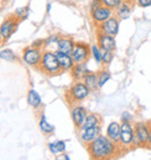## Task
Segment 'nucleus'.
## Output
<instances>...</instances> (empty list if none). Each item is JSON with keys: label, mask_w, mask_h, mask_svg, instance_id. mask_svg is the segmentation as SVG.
<instances>
[{"label": "nucleus", "mask_w": 151, "mask_h": 160, "mask_svg": "<svg viewBox=\"0 0 151 160\" xmlns=\"http://www.w3.org/2000/svg\"><path fill=\"white\" fill-rule=\"evenodd\" d=\"M90 156L93 159H109L117 153V144L107 136H99L87 144Z\"/></svg>", "instance_id": "obj_1"}, {"label": "nucleus", "mask_w": 151, "mask_h": 160, "mask_svg": "<svg viewBox=\"0 0 151 160\" xmlns=\"http://www.w3.org/2000/svg\"><path fill=\"white\" fill-rule=\"evenodd\" d=\"M39 68H40L42 72L48 74V76H56V74H60L63 71L60 65V62L57 59V56L55 55V52L51 51L43 52L42 60H41Z\"/></svg>", "instance_id": "obj_2"}, {"label": "nucleus", "mask_w": 151, "mask_h": 160, "mask_svg": "<svg viewBox=\"0 0 151 160\" xmlns=\"http://www.w3.org/2000/svg\"><path fill=\"white\" fill-rule=\"evenodd\" d=\"M90 88L85 85V82L81 81H77L70 87L68 92H66V100L70 103L73 102H80V101L85 100L90 94Z\"/></svg>", "instance_id": "obj_3"}, {"label": "nucleus", "mask_w": 151, "mask_h": 160, "mask_svg": "<svg viewBox=\"0 0 151 160\" xmlns=\"http://www.w3.org/2000/svg\"><path fill=\"white\" fill-rule=\"evenodd\" d=\"M120 144L122 148H130L135 145V128L130 124V122L121 123V138Z\"/></svg>", "instance_id": "obj_4"}, {"label": "nucleus", "mask_w": 151, "mask_h": 160, "mask_svg": "<svg viewBox=\"0 0 151 160\" xmlns=\"http://www.w3.org/2000/svg\"><path fill=\"white\" fill-rule=\"evenodd\" d=\"M150 123H137L135 125V145L148 146V140L150 136Z\"/></svg>", "instance_id": "obj_5"}, {"label": "nucleus", "mask_w": 151, "mask_h": 160, "mask_svg": "<svg viewBox=\"0 0 151 160\" xmlns=\"http://www.w3.org/2000/svg\"><path fill=\"white\" fill-rule=\"evenodd\" d=\"M42 56H43V53L41 52V50L35 47L27 48L23 51V60L30 66H40Z\"/></svg>", "instance_id": "obj_6"}, {"label": "nucleus", "mask_w": 151, "mask_h": 160, "mask_svg": "<svg viewBox=\"0 0 151 160\" xmlns=\"http://www.w3.org/2000/svg\"><path fill=\"white\" fill-rule=\"evenodd\" d=\"M71 56L75 63H85L90 56V48L87 44L76 43L75 48L71 52Z\"/></svg>", "instance_id": "obj_7"}, {"label": "nucleus", "mask_w": 151, "mask_h": 160, "mask_svg": "<svg viewBox=\"0 0 151 160\" xmlns=\"http://www.w3.org/2000/svg\"><path fill=\"white\" fill-rule=\"evenodd\" d=\"M91 16L96 23L101 24V23H103L105 21H107L109 18L113 16V9L101 5V6H99L98 8H96L94 11H92Z\"/></svg>", "instance_id": "obj_8"}, {"label": "nucleus", "mask_w": 151, "mask_h": 160, "mask_svg": "<svg viewBox=\"0 0 151 160\" xmlns=\"http://www.w3.org/2000/svg\"><path fill=\"white\" fill-rule=\"evenodd\" d=\"M19 24V21L16 18H9L6 21L3 22L1 28H0V34H1V38L3 41L8 40L9 37L12 36V34L15 32L16 27Z\"/></svg>", "instance_id": "obj_9"}, {"label": "nucleus", "mask_w": 151, "mask_h": 160, "mask_svg": "<svg viewBox=\"0 0 151 160\" xmlns=\"http://www.w3.org/2000/svg\"><path fill=\"white\" fill-rule=\"evenodd\" d=\"M87 110L81 107V106H75L73 108L71 109V117H72V122L76 125V128L80 129L81 125L84 124L86 117H87Z\"/></svg>", "instance_id": "obj_10"}, {"label": "nucleus", "mask_w": 151, "mask_h": 160, "mask_svg": "<svg viewBox=\"0 0 151 160\" xmlns=\"http://www.w3.org/2000/svg\"><path fill=\"white\" fill-rule=\"evenodd\" d=\"M119 20L112 16L109 18L107 21H105L103 23L100 24V32H105V34H108V35H112V36H115L119 32Z\"/></svg>", "instance_id": "obj_11"}, {"label": "nucleus", "mask_w": 151, "mask_h": 160, "mask_svg": "<svg viewBox=\"0 0 151 160\" xmlns=\"http://www.w3.org/2000/svg\"><path fill=\"white\" fill-rule=\"evenodd\" d=\"M98 42H99V47L103 51H114L116 49L115 40H114V36L112 35L100 32L98 36Z\"/></svg>", "instance_id": "obj_12"}, {"label": "nucleus", "mask_w": 151, "mask_h": 160, "mask_svg": "<svg viewBox=\"0 0 151 160\" xmlns=\"http://www.w3.org/2000/svg\"><path fill=\"white\" fill-rule=\"evenodd\" d=\"M55 55L57 56V59L60 62V65L63 71H70V70H72V68L75 66V60H73L71 55L65 53V52H62V51H60V50H57V51L55 52Z\"/></svg>", "instance_id": "obj_13"}, {"label": "nucleus", "mask_w": 151, "mask_h": 160, "mask_svg": "<svg viewBox=\"0 0 151 160\" xmlns=\"http://www.w3.org/2000/svg\"><path fill=\"white\" fill-rule=\"evenodd\" d=\"M107 137L111 138L116 144H120V138H121V124L117 122H112L107 127Z\"/></svg>", "instance_id": "obj_14"}, {"label": "nucleus", "mask_w": 151, "mask_h": 160, "mask_svg": "<svg viewBox=\"0 0 151 160\" xmlns=\"http://www.w3.org/2000/svg\"><path fill=\"white\" fill-rule=\"evenodd\" d=\"M100 135V125L98 127H92V128H87L81 130V135H80V138L84 143H91L92 140H94L96 137Z\"/></svg>", "instance_id": "obj_15"}, {"label": "nucleus", "mask_w": 151, "mask_h": 160, "mask_svg": "<svg viewBox=\"0 0 151 160\" xmlns=\"http://www.w3.org/2000/svg\"><path fill=\"white\" fill-rule=\"evenodd\" d=\"M87 73H88V70H87V68H86L85 63H76L75 66H73L71 70V74L76 81L84 80V78H85V76H86Z\"/></svg>", "instance_id": "obj_16"}, {"label": "nucleus", "mask_w": 151, "mask_h": 160, "mask_svg": "<svg viewBox=\"0 0 151 160\" xmlns=\"http://www.w3.org/2000/svg\"><path fill=\"white\" fill-rule=\"evenodd\" d=\"M75 44L71 38H68V37H60L58 43H57V47H58V50L62 52H65V53H69L71 55L72 50L75 48Z\"/></svg>", "instance_id": "obj_17"}, {"label": "nucleus", "mask_w": 151, "mask_h": 160, "mask_svg": "<svg viewBox=\"0 0 151 160\" xmlns=\"http://www.w3.org/2000/svg\"><path fill=\"white\" fill-rule=\"evenodd\" d=\"M85 85L90 88V91H96V88H99V81H98V74H94L92 72H88L85 78H84Z\"/></svg>", "instance_id": "obj_18"}, {"label": "nucleus", "mask_w": 151, "mask_h": 160, "mask_svg": "<svg viewBox=\"0 0 151 160\" xmlns=\"http://www.w3.org/2000/svg\"><path fill=\"white\" fill-rule=\"evenodd\" d=\"M27 101L29 106H32L33 108H39L41 104H42V100H41L40 94L36 92L35 89H30L28 92Z\"/></svg>", "instance_id": "obj_19"}, {"label": "nucleus", "mask_w": 151, "mask_h": 160, "mask_svg": "<svg viewBox=\"0 0 151 160\" xmlns=\"http://www.w3.org/2000/svg\"><path fill=\"white\" fill-rule=\"evenodd\" d=\"M98 125H100V116H98L96 114H88L80 130L92 128V127H98Z\"/></svg>", "instance_id": "obj_20"}, {"label": "nucleus", "mask_w": 151, "mask_h": 160, "mask_svg": "<svg viewBox=\"0 0 151 160\" xmlns=\"http://www.w3.org/2000/svg\"><path fill=\"white\" fill-rule=\"evenodd\" d=\"M131 13V5L127 1H123L122 4L120 5L119 7L116 8V14L120 19H127L130 16Z\"/></svg>", "instance_id": "obj_21"}, {"label": "nucleus", "mask_w": 151, "mask_h": 160, "mask_svg": "<svg viewBox=\"0 0 151 160\" xmlns=\"http://www.w3.org/2000/svg\"><path fill=\"white\" fill-rule=\"evenodd\" d=\"M40 129L41 131L43 132V133H45V135H50V133H52L54 132V130H55V127L54 125H51V124L48 123V121L45 120V116L44 115H42L40 118Z\"/></svg>", "instance_id": "obj_22"}, {"label": "nucleus", "mask_w": 151, "mask_h": 160, "mask_svg": "<svg viewBox=\"0 0 151 160\" xmlns=\"http://www.w3.org/2000/svg\"><path fill=\"white\" fill-rule=\"evenodd\" d=\"M49 150H50L51 153H54V154L64 152V151H65V142L57 140V142L50 143V144H49Z\"/></svg>", "instance_id": "obj_23"}, {"label": "nucleus", "mask_w": 151, "mask_h": 160, "mask_svg": "<svg viewBox=\"0 0 151 160\" xmlns=\"http://www.w3.org/2000/svg\"><path fill=\"white\" fill-rule=\"evenodd\" d=\"M91 52L92 55H93V58L96 59V62L98 64L100 63H102V53H103V50L100 47H98L96 44H93L91 47Z\"/></svg>", "instance_id": "obj_24"}, {"label": "nucleus", "mask_w": 151, "mask_h": 160, "mask_svg": "<svg viewBox=\"0 0 151 160\" xmlns=\"http://www.w3.org/2000/svg\"><path fill=\"white\" fill-rule=\"evenodd\" d=\"M111 79V73L108 70H102L101 72L98 74V81H99V88L105 86L106 82H108V80Z\"/></svg>", "instance_id": "obj_25"}, {"label": "nucleus", "mask_w": 151, "mask_h": 160, "mask_svg": "<svg viewBox=\"0 0 151 160\" xmlns=\"http://www.w3.org/2000/svg\"><path fill=\"white\" fill-rule=\"evenodd\" d=\"M0 57H1V59L4 60H7V62H14L16 59V56L14 55V52L12 50H9V49H4V50H1L0 52Z\"/></svg>", "instance_id": "obj_26"}, {"label": "nucleus", "mask_w": 151, "mask_h": 160, "mask_svg": "<svg viewBox=\"0 0 151 160\" xmlns=\"http://www.w3.org/2000/svg\"><path fill=\"white\" fill-rule=\"evenodd\" d=\"M123 2V0H101V4L109 8H117Z\"/></svg>", "instance_id": "obj_27"}, {"label": "nucleus", "mask_w": 151, "mask_h": 160, "mask_svg": "<svg viewBox=\"0 0 151 160\" xmlns=\"http://www.w3.org/2000/svg\"><path fill=\"white\" fill-rule=\"evenodd\" d=\"M114 58V53L113 51H103L102 53V63L103 65H108L112 63V60Z\"/></svg>", "instance_id": "obj_28"}, {"label": "nucleus", "mask_w": 151, "mask_h": 160, "mask_svg": "<svg viewBox=\"0 0 151 160\" xmlns=\"http://www.w3.org/2000/svg\"><path fill=\"white\" fill-rule=\"evenodd\" d=\"M28 15V8L27 7H21L19 9H16L15 16L18 19H26Z\"/></svg>", "instance_id": "obj_29"}, {"label": "nucleus", "mask_w": 151, "mask_h": 160, "mask_svg": "<svg viewBox=\"0 0 151 160\" xmlns=\"http://www.w3.org/2000/svg\"><path fill=\"white\" fill-rule=\"evenodd\" d=\"M58 41H60V37L57 35H51V36H49L48 40L45 41V44L49 45L50 43H58Z\"/></svg>", "instance_id": "obj_30"}, {"label": "nucleus", "mask_w": 151, "mask_h": 160, "mask_svg": "<svg viewBox=\"0 0 151 160\" xmlns=\"http://www.w3.org/2000/svg\"><path fill=\"white\" fill-rule=\"evenodd\" d=\"M138 6L141 7H149L151 6V0H136Z\"/></svg>", "instance_id": "obj_31"}, {"label": "nucleus", "mask_w": 151, "mask_h": 160, "mask_svg": "<svg viewBox=\"0 0 151 160\" xmlns=\"http://www.w3.org/2000/svg\"><path fill=\"white\" fill-rule=\"evenodd\" d=\"M121 121H122V122H130L131 121L130 114L127 112H124L123 114H122V116H121Z\"/></svg>", "instance_id": "obj_32"}, {"label": "nucleus", "mask_w": 151, "mask_h": 160, "mask_svg": "<svg viewBox=\"0 0 151 160\" xmlns=\"http://www.w3.org/2000/svg\"><path fill=\"white\" fill-rule=\"evenodd\" d=\"M56 159H65V160H70V158H69L68 156H65V154H63V156H60V157H57Z\"/></svg>", "instance_id": "obj_33"}, {"label": "nucleus", "mask_w": 151, "mask_h": 160, "mask_svg": "<svg viewBox=\"0 0 151 160\" xmlns=\"http://www.w3.org/2000/svg\"><path fill=\"white\" fill-rule=\"evenodd\" d=\"M148 146L151 148V128H150V136H149V140H148Z\"/></svg>", "instance_id": "obj_34"}, {"label": "nucleus", "mask_w": 151, "mask_h": 160, "mask_svg": "<svg viewBox=\"0 0 151 160\" xmlns=\"http://www.w3.org/2000/svg\"><path fill=\"white\" fill-rule=\"evenodd\" d=\"M150 125H151V122H150Z\"/></svg>", "instance_id": "obj_35"}]
</instances>
